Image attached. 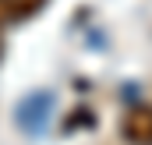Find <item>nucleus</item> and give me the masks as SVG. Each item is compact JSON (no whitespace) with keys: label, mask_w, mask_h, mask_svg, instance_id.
Returning <instances> with one entry per match:
<instances>
[{"label":"nucleus","mask_w":152,"mask_h":145,"mask_svg":"<svg viewBox=\"0 0 152 145\" xmlns=\"http://www.w3.org/2000/svg\"><path fill=\"white\" fill-rule=\"evenodd\" d=\"M42 0H0V25L4 21H18L25 14H32Z\"/></svg>","instance_id":"2"},{"label":"nucleus","mask_w":152,"mask_h":145,"mask_svg":"<svg viewBox=\"0 0 152 145\" xmlns=\"http://www.w3.org/2000/svg\"><path fill=\"white\" fill-rule=\"evenodd\" d=\"M120 131L131 145H152V106L142 103V106H131L120 120Z\"/></svg>","instance_id":"1"}]
</instances>
